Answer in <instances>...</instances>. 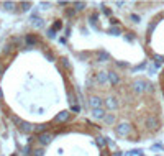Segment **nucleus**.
Returning a JSON list of instances; mask_svg holds the SVG:
<instances>
[{
    "label": "nucleus",
    "mask_w": 164,
    "mask_h": 156,
    "mask_svg": "<svg viewBox=\"0 0 164 156\" xmlns=\"http://www.w3.org/2000/svg\"><path fill=\"white\" fill-rule=\"evenodd\" d=\"M11 120H13V123L16 125V128H18V131L20 133H25V135H30V133H33L34 131V126L30 123V122H25V120H21V118H18V117H11Z\"/></svg>",
    "instance_id": "1"
},
{
    "label": "nucleus",
    "mask_w": 164,
    "mask_h": 156,
    "mask_svg": "<svg viewBox=\"0 0 164 156\" xmlns=\"http://www.w3.org/2000/svg\"><path fill=\"white\" fill-rule=\"evenodd\" d=\"M144 126L148 130H153V131L159 128V118H157V115L149 113L148 117H146V120H144Z\"/></svg>",
    "instance_id": "2"
},
{
    "label": "nucleus",
    "mask_w": 164,
    "mask_h": 156,
    "mask_svg": "<svg viewBox=\"0 0 164 156\" xmlns=\"http://www.w3.org/2000/svg\"><path fill=\"white\" fill-rule=\"evenodd\" d=\"M115 133L118 136H126L131 133V125L128 122H120L118 125L115 126Z\"/></svg>",
    "instance_id": "3"
},
{
    "label": "nucleus",
    "mask_w": 164,
    "mask_h": 156,
    "mask_svg": "<svg viewBox=\"0 0 164 156\" xmlns=\"http://www.w3.org/2000/svg\"><path fill=\"white\" fill-rule=\"evenodd\" d=\"M146 80H143V79H136V80H133V84H131V89H133V92L136 95H141V94H144L146 92Z\"/></svg>",
    "instance_id": "4"
},
{
    "label": "nucleus",
    "mask_w": 164,
    "mask_h": 156,
    "mask_svg": "<svg viewBox=\"0 0 164 156\" xmlns=\"http://www.w3.org/2000/svg\"><path fill=\"white\" fill-rule=\"evenodd\" d=\"M105 107H107L108 110H116V108H118V100H116V97L108 95L107 99H105Z\"/></svg>",
    "instance_id": "5"
},
{
    "label": "nucleus",
    "mask_w": 164,
    "mask_h": 156,
    "mask_svg": "<svg viewBox=\"0 0 164 156\" xmlns=\"http://www.w3.org/2000/svg\"><path fill=\"white\" fill-rule=\"evenodd\" d=\"M103 103H105V100H102L98 95H92L90 100H89V105L92 107V110H95V108H102Z\"/></svg>",
    "instance_id": "6"
},
{
    "label": "nucleus",
    "mask_w": 164,
    "mask_h": 156,
    "mask_svg": "<svg viewBox=\"0 0 164 156\" xmlns=\"http://www.w3.org/2000/svg\"><path fill=\"white\" fill-rule=\"evenodd\" d=\"M38 141H39L41 146H48L49 143L52 141V135H51V133H46V131H44V133H41V135L38 136Z\"/></svg>",
    "instance_id": "7"
},
{
    "label": "nucleus",
    "mask_w": 164,
    "mask_h": 156,
    "mask_svg": "<svg viewBox=\"0 0 164 156\" xmlns=\"http://www.w3.org/2000/svg\"><path fill=\"white\" fill-rule=\"evenodd\" d=\"M69 117H71V113H69L67 110H62V112H59L54 117V122H59V123H62V122H67L69 120Z\"/></svg>",
    "instance_id": "8"
},
{
    "label": "nucleus",
    "mask_w": 164,
    "mask_h": 156,
    "mask_svg": "<svg viewBox=\"0 0 164 156\" xmlns=\"http://www.w3.org/2000/svg\"><path fill=\"white\" fill-rule=\"evenodd\" d=\"M92 117L97 118V120H105L107 117V112H105V108H95V110H92Z\"/></svg>",
    "instance_id": "9"
},
{
    "label": "nucleus",
    "mask_w": 164,
    "mask_h": 156,
    "mask_svg": "<svg viewBox=\"0 0 164 156\" xmlns=\"http://www.w3.org/2000/svg\"><path fill=\"white\" fill-rule=\"evenodd\" d=\"M97 82L98 84H100V85H105V84H107L108 82V72H105V71H100V72H98L97 74Z\"/></svg>",
    "instance_id": "10"
},
{
    "label": "nucleus",
    "mask_w": 164,
    "mask_h": 156,
    "mask_svg": "<svg viewBox=\"0 0 164 156\" xmlns=\"http://www.w3.org/2000/svg\"><path fill=\"white\" fill-rule=\"evenodd\" d=\"M108 82L112 84V85H118L120 77H118V74H116L115 71H110V72H108Z\"/></svg>",
    "instance_id": "11"
},
{
    "label": "nucleus",
    "mask_w": 164,
    "mask_h": 156,
    "mask_svg": "<svg viewBox=\"0 0 164 156\" xmlns=\"http://www.w3.org/2000/svg\"><path fill=\"white\" fill-rule=\"evenodd\" d=\"M25 41H26V44L31 48V46H36V44H38V38L34 36V34H26V36H25Z\"/></svg>",
    "instance_id": "12"
},
{
    "label": "nucleus",
    "mask_w": 164,
    "mask_h": 156,
    "mask_svg": "<svg viewBox=\"0 0 164 156\" xmlns=\"http://www.w3.org/2000/svg\"><path fill=\"white\" fill-rule=\"evenodd\" d=\"M72 7L75 8V11H82V10H85V2H80V0H75V2H72Z\"/></svg>",
    "instance_id": "13"
},
{
    "label": "nucleus",
    "mask_w": 164,
    "mask_h": 156,
    "mask_svg": "<svg viewBox=\"0 0 164 156\" xmlns=\"http://www.w3.org/2000/svg\"><path fill=\"white\" fill-rule=\"evenodd\" d=\"M31 21H33V25L36 26V28H41V26L44 25V23H43L44 20L39 18V16H36V15H31Z\"/></svg>",
    "instance_id": "14"
},
{
    "label": "nucleus",
    "mask_w": 164,
    "mask_h": 156,
    "mask_svg": "<svg viewBox=\"0 0 164 156\" xmlns=\"http://www.w3.org/2000/svg\"><path fill=\"white\" fill-rule=\"evenodd\" d=\"M110 59V54L107 53V51H98V61L100 62H105Z\"/></svg>",
    "instance_id": "15"
},
{
    "label": "nucleus",
    "mask_w": 164,
    "mask_h": 156,
    "mask_svg": "<svg viewBox=\"0 0 164 156\" xmlns=\"http://www.w3.org/2000/svg\"><path fill=\"white\" fill-rule=\"evenodd\" d=\"M115 120H116L115 113H107V117H105V120H103V122L107 123V125H113V123H115Z\"/></svg>",
    "instance_id": "16"
},
{
    "label": "nucleus",
    "mask_w": 164,
    "mask_h": 156,
    "mask_svg": "<svg viewBox=\"0 0 164 156\" xmlns=\"http://www.w3.org/2000/svg\"><path fill=\"white\" fill-rule=\"evenodd\" d=\"M2 7H3V10H7V11H11L15 8V2H2Z\"/></svg>",
    "instance_id": "17"
},
{
    "label": "nucleus",
    "mask_w": 164,
    "mask_h": 156,
    "mask_svg": "<svg viewBox=\"0 0 164 156\" xmlns=\"http://www.w3.org/2000/svg\"><path fill=\"white\" fill-rule=\"evenodd\" d=\"M108 34H113V36H118V34H121V30L118 26H113V28H110L108 30Z\"/></svg>",
    "instance_id": "18"
},
{
    "label": "nucleus",
    "mask_w": 164,
    "mask_h": 156,
    "mask_svg": "<svg viewBox=\"0 0 164 156\" xmlns=\"http://www.w3.org/2000/svg\"><path fill=\"white\" fill-rule=\"evenodd\" d=\"M20 7H21L23 11H28V10L31 8V3H30V2H21V3H20Z\"/></svg>",
    "instance_id": "19"
},
{
    "label": "nucleus",
    "mask_w": 164,
    "mask_h": 156,
    "mask_svg": "<svg viewBox=\"0 0 164 156\" xmlns=\"http://www.w3.org/2000/svg\"><path fill=\"white\" fill-rule=\"evenodd\" d=\"M33 156H44V149L43 148H36V149H33Z\"/></svg>",
    "instance_id": "20"
},
{
    "label": "nucleus",
    "mask_w": 164,
    "mask_h": 156,
    "mask_svg": "<svg viewBox=\"0 0 164 156\" xmlns=\"http://www.w3.org/2000/svg\"><path fill=\"white\" fill-rule=\"evenodd\" d=\"M107 138H97V145L100 146V148H103L105 146V143H108V141H105Z\"/></svg>",
    "instance_id": "21"
},
{
    "label": "nucleus",
    "mask_w": 164,
    "mask_h": 156,
    "mask_svg": "<svg viewBox=\"0 0 164 156\" xmlns=\"http://www.w3.org/2000/svg\"><path fill=\"white\" fill-rule=\"evenodd\" d=\"M52 28H54L56 31H57V30H61V28H62V21L56 20V21H54V25H52Z\"/></svg>",
    "instance_id": "22"
},
{
    "label": "nucleus",
    "mask_w": 164,
    "mask_h": 156,
    "mask_svg": "<svg viewBox=\"0 0 164 156\" xmlns=\"http://www.w3.org/2000/svg\"><path fill=\"white\" fill-rule=\"evenodd\" d=\"M11 51H13V44H7L5 49H3V54H8V53H11Z\"/></svg>",
    "instance_id": "23"
},
{
    "label": "nucleus",
    "mask_w": 164,
    "mask_h": 156,
    "mask_svg": "<svg viewBox=\"0 0 164 156\" xmlns=\"http://www.w3.org/2000/svg\"><path fill=\"white\" fill-rule=\"evenodd\" d=\"M130 18H131L134 23H139V21H141V18H139V15H136V13H131V15H130Z\"/></svg>",
    "instance_id": "24"
},
{
    "label": "nucleus",
    "mask_w": 164,
    "mask_h": 156,
    "mask_svg": "<svg viewBox=\"0 0 164 156\" xmlns=\"http://www.w3.org/2000/svg\"><path fill=\"white\" fill-rule=\"evenodd\" d=\"M34 130H36V131H39V135H41V133H44L46 125H38V126H34Z\"/></svg>",
    "instance_id": "25"
},
{
    "label": "nucleus",
    "mask_w": 164,
    "mask_h": 156,
    "mask_svg": "<svg viewBox=\"0 0 164 156\" xmlns=\"http://www.w3.org/2000/svg\"><path fill=\"white\" fill-rule=\"evenodd\" d=\"M66 15H67V16H74V15H75V8H74V7L67 8V10H66Z\"/></svg>",
    "instance_id": "26"
},
{
    "label": "nucleus",
    "mask_w": 164,
    "mask_h": 156,
    "mask_svg": "<svg viewBox=\"0 0 164 156\" xmlns=\"http://www.w3.org/2000/svg\"><path fill=\"white\" fill-rule=\"evenodd\" d=\"M141 153H143V149H131L130 151L131 156H141Z\"/></svg>",
    "instance_id": "27"
},
{
    "label": "nucleus",
    "mask_w": 164,
    "mask_h": 156,
    "mask_svg": "<svg viewBox=\"0 0 164 156\" xmlns=\"http://www.w3.org/2000/svg\"><path fill=\"white\" fill-rule=\"evenodd\" d=\"M56 36V30H54V28H49V30H48V38H54Z\"/></svg>",
    "instance_id": "28"
},
{
    "label": "nucleus",
    "mask_w": 164,
    "mask_h": 156,
    "mask_svg": "<svg viewBox=\"0 0 164 156\" xmlns=\"http://www.w3.org/2000/svg\"><path fill=\"white\" fill-rule=\"evenodd\" d=\"M153 90H154V85L151 82H148V84H146V92H153Z\"/></svg>",
    "instance_id": "29"
},
{
    "label": "nucleus",
    "mask_w": 164,
    "mask_h": 156,
    "mask_svg": "<svg viewBox=\"0 0 164 156\" xmlns=\"http://www.w3.org/2000/svg\"><path fill=\"white\" fill-rule=\"evenodd\" d=\"M125 38L128 39V41H133V39H134V36H133V33H126V34H125Z\"/></svg>",
    "instance_id": "30"
},
{
    "label": "nucleus",
    "mask_w": 164,
    "mask_h": 156,
    "mask_svg": "<svg viewBox=\"0 0 164 156\" xmlns=\"http://www.w3.org/2000/svg\"><path fill=\"white\" fill-rule=\"evenodd\" d=\"M143 67H146V62H141V64H139V66L133 67V71H139V69H143Z\"/></svg>",
    "instance_id": "31"
},
{
    "label": "nucleus",
    "mask_w": 164,
    "mask_h": 156,
    "mask_svg": "<svg viewBox=\"0 0 164 156\" xmlns=\"http://www.w3.org/2000/svg\"><path fill=\"white\" fill-rule=\"evenodd\" d=\"M102 10H103V13H105V15H108V16L112 15V11H110V8H107V7H102Z\"/></svg>",
    "instance_id": "32"
},
{
    "label": "nucleus",
    "mask_w": 164,
    "mask_h": 156,
    "mask_svg": "<svg viewBox=\"0 0 164 156\" xmlns=\"http://www.w3.org/2000/svg\"><path fill=\"white\" fill-rule=\"evenodd\" d=\"M49 5H51L49 2H41V7H43L44 10H46V8H49Z\"/></svg>",
    "instance_id": "33"
},
{
    "label": "nucleus",
    "mask_w": 164,
    "mask_h": 156,
    "mask_svg": "<svg viewBox=\"0 0 164 156\" xmlns=\"http://www.w3.org/2000/svg\"><path fill=\"white\" fill-rule=\"evenodd\" d=\"M57 5H59V7H67L69 2H64V0H61V2H57Z\"/></svg>",
    "instance_id": "34"
},
{
    "label": "nucleus",
    "mask_w": 164,
    "mask_h": 156,
    "mask_svg": "<svg viewBox=\"0 0 164 156\" xmlns=\"http://www.w3.org/2000/svg\"><path fill=\"white\" fill-rule=\"evenodd\" d=\"M97 18H98V15H97V13H93V15L90 16V21H92V23H95V20H97Z\"/></svg>",
    "instance_id": "35"
},
{
    "label": "nucleus",
    "mask_w": 164,
    "mask_h": 156,
    "mask_svg": "<svg viewBox=\"0 0 164 156\" xmlns=\"http://www.w3.org/2000/svg\"><path fill=\"white\" fill-rule=\"evenodd\" d=\"M46 57H48L49 61H54V56H52V54L49 53V51H48V53H46Z\"/></svg>",
    "instance_id": "36"
},
{
    "label": "nucleus",
    "mask_w": 164,
    "mask_h": 156,
    "mask_svg": "<svg viewBox=\"0 0 164 156\" xmlns=\"http://www.w3.org/2000/svg\"><path fill=\"white\" fill-rule=\"evenodd\" d=\"M62 66H64V67H67V69L71 67V64H69V62H67V59H62Z\"/></svg>",
    "instance_id": "37"
},
{
    "label": "nucleus",
    "mask_w": 164,
    "mask_h": 156,
    "mask_svg": "<svg viewBox=\"0 0 164 156\" xmlns=\"http://www.w3.org/2000/svg\"><path fill=\"white\" fill-rule=\"evenodd\" d=\"M71 110H72V112H79V110H80V107H79V105H72V107H71Z\"/></svg>",
    "instance_id": "38"
},
{
    "label": "nucleus",
    "mask_w": 164,
    "mask_h": 156,
    "mask_svg": "<svg viewBox=\"0 0 164 156\" xmlns=\"http://www.w3.org/2000/svg\"><path fill=\"white\" fill-rule=\"evenodd\" d=\"M110 23L115 26V25H118V20H115V18H110Z\"/></svg>",
    "instance_id": "39"
},
{
    "label": "nucleus",
    "mask_w": 164,
    "mask_h": 156,
    "mask_svg": "<svg viewBox=\"0 0 164 156\" xmlns=\"http://www.w3.org/2000/svg\"><path fill=\"white\" fill-rule=\"evenodd\" d=\"M3 72H5V67H3L2 64H0V77H2V76H3Z\"/></svg>",
    "instance_id": "40"
},
{
    "label": "nucleus",
    "mask_w": 164,
    "mask_h": 156,
    "mask_svg": "<svg viewBox=\"0 0 164 156\" xmlns=\"http://www.w3.org/2000/svg\"><path fill=\"white\" fill-rule=\"evenodd\" d=\"M153 149H161V145H153Z\"/></svg>",
    "instance_id": "41"
},
{
    "label": "nucleus",
    "mask_w": 164,
    "mask_h": 156,
    "mask_svg": "<svg viewBox=\"0 0 164 156\" xmlns=\"http://www.w3.org/2000/svg\"><path fill=\"white\" fill-rule=\"evenodd\" d=\"M3 97V92H2V87H0V99Z\"/></svg>",
    "instance_id": "42"
}]
</instances>
